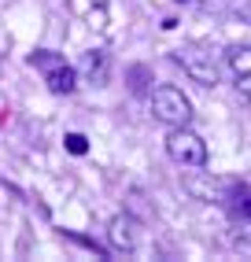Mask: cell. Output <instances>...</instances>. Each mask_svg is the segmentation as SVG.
<instances>
[{"mask_svg": "<svg viewBox=\"0 0 251 262\" xmlns=\"http://www.w3.org/2000/svg\"><path fill=\"white\" fill-rule=\"evenodd\" d=\"M107 240H111L115 251H133L137 248V233H133V222L126 214H115L111 225H107Z\"/></svg>", "mask_w": 251, "mask_h": 262, "instance_id": "obj_5", "label": "cell"}, {"mask_svg": "<svg viewBox=\"0 0 251 262\" xmlns=\"http://www.w3.org/2000/svg\"><path fill=\"white\" fill-rule=\"evenodd\" d=\"M148 78H152V74H148V67H144V63L130 67V89H133L137 96H144V93H148Z\"/></svg>", "mask_w": 251, "mask_h": 262, "instance_id": "obj_9", "label": "cell"}, {"mask_svg": "<svg viewBox=\"0 0 251 262\" xmlns=\"http://www.w3.org/2000/svg\"><path fill=\"white\" fill-rule=\"evenodd\" d=\"M222 207L229 211V218H237V222H247V218H251V185H233Z\"/></svg>", "mask_w": 251, "mask_h": 262, "instance_id": "obj_6", "label": "cell"}, {"mask_svg": "<svg viewBox=\"0 0 251 262\" xmlns=\"http://www.w3.org/2000/svg\"><path fill=\"white\" fill-rule=\"evenodd\" d=\"M177 4H189V0H177Z\"/></svg>", "mask_w": 251, "mask_h": 262, "instance_id": "obj_15", "label": "cell"}, {"mask_svg": "<svg viewBox=\"0 0 251 262\" xmlns=\"http://www.w3.org/2000/svg\"><path fill=\"white\" fill-rule=\"evenodd\" d=\"M225 63H229V71L237 74V78L251 74V45H233L225 52Z\"/></svg>", "mask_w": 251, "mask_h": 262, "instance_id": "obj_8", "label": "cell"}, {"mask_svg": "<svg viewBox=\"0 0 251 262\" xmlns=\"http://www.w3.org/2000/svg\"><path fill=\"white\" fill-rule=\"evenodd\" d=\"M237 93H240L244 100H251V74H244V78H237Z\"/></svg>", "mask_w": 251, "mask_h": 262, "instance_id": "obj_13", "label": "cell"}, {"mask_svg": "<svg viewBox=\"0 0 251 262\" xmlns=\"http://www.w3.org/2000/svg\"><path fill=\"white\" fill-rule=\"evenodd\" d=\"M89 26H103V8H93V11H89Z\"/></svg>", "mask_w": 251, "mask_h": 262, "instance_id": "obj_14", "label": "cell"}, {"mask_svg": "<svg viewBox=\"0 0 251 262\" xmlns=\"http://www.w3.org/2000/svg\"><path fill=\"white\" fill-rule=\"evenodd\" d=\"M81 71H85V78L93 85H103L107 81V52H85Z\"/></svg>", "mask_w": 251, "mask_h": 262, "instance_id": "obj_7", "label": "cell"}, {"mask_svg": "<svg viewBox=\"0 0 251 262\" xmlns=\"http://www.w3.org/2000/svg\"><path fill=\"white\" fill-rule=\"evenodd\" d=\"M45 85H48V93H56V96H70L78 89V71L59 63V67H52V71H45Z\"/></svg>", "mask_w": 251, "mask_h": 262, "instance_id": "obj_4", "label": "cell"}, {"mask_svg": "<svg viewBox=\"0 0 251 262\" xmlns=\"http://www.w3.org/2000/svg\"><path fill=\"white\" fill-rule=\"evenodd\" d=\"M174 63L185 67V74L192 81H200L203 89L218 85V63H214V52H207L203 45H181V48H174Z\"/></svg>", "mask_w": 251, "mask_h": 262, "instance_id": "obj_3", "label": "cell"}, {"mask_svg": "<svg viewBox=\"0 0 251 262\" xmlns=\"http://www.w3.org/2000/svg\"><path fill=\"white\" fill-rule=\"evenodd\" d=\"M166 155L177 166H189V170H203L207 166V141L196 129L189 126H174L166 137Z\"/></svg>", "mask_w": 251, "mask_h": 262, "instance_id": "obj_1", "label": "cell"}, {"mask_svg": "<svg viewBox=\"0 0 251 262\" xmlns=\"http://www.w3.org/2000/svg\"><path fill=\"white\" fill-rule=\"evenodd\" d=\"M67 63L63 56H56V52H33L30 56V67H37V71H52V67H59Z\"/></svg>", "mask_w": 251, "mask_h": 262, "instance_id": "obj_10", "label": "cell"}, {"mask_svg": "<svg viewBox=\"0 0 251 262\" xmlns=\"http://www.w3.org/2000/svg\"><path fill=\"white\" fill-rule=\"evenodd\" d=\"M0 63H4V56H0Z\"/></svg>", "mask_w": 251, "mask_h": 262, "instance_id": "obj_16", "label": "cell"}, {"mask_svg": "<svg viewBox=\"0 0 251 262\" xmlns=\"http://www.w3.org/2000/svg\"><path fill=\"white\" fill-rule=\"evenodd\" d=\"M233 251L244 255V258H251V225H244V229L233 233Z\"/></svg>", "mask_w": 251, "mask_h": 262, "instance_id": "obj_11", "label": "cell"}, {"mask_svg": "<svg viewBox=\"0 0 251 262\" xmlns=\"http://www.w3.org/2000/svg\"><path fill=\"white\" fill-rule=\"evenodd\" d=\"M152 115L155 122H163V126H189L192 122V100L174 89V85H159V89L152 93Z\"/></svg>", "mask_w": 251, "mask_h": 262, "instance_id": "obj_2", "label": "cell"}, {"mask_svg": "<svg viewBox=\"0 0 251 262\" xmlns=\"http://www.w3.org/2000/svg\"><path fill=\"white\" fill-rule=\"evenodd\" d=\"M63 144H67V151H70V155H85V151H89L85 133H67V141H63Z\"/></svg>", "mask_w": 251, "mask_h": 262, "instance_id": "obj_12", "label": "cell"}]
</instances>
